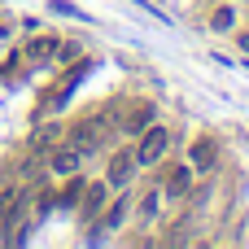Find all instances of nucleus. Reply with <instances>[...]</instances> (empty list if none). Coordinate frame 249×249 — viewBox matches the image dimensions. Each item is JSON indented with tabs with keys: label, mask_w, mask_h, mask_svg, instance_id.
<instances>
[{
	"label": "nucleus",
	"mask_w": 249,
	"mask_h": 249,
	"mask_svg": "<svg viewBox=\"0 0 249 249\" xmlns=\"http://www.w3.org/2000/svg\"><path fill=\"white\" fill-rule=\"evenodd\" d=\"M241 18H245V4H241V0H210V4L201 9L197 26L210 31V35H219V39H232V35L241 31Z\"/></svg>",
	"instance_id": "obj_4"
},
{
	"label": "nucleus",
	"mask_w": 249,
	"mask_h": 249,
	"mask_svg": "<svg viewBox=\"0 0 249 249\" xmlns=\"http://www.w3.org/2000/svg\"><path fill=\"white\" fill-rule=\"evenodd\" d=\"M48 9H53V13H61V18H88V13H83L79 4H70V0H48Z\"/></svg>",
	"instance_id": "obj_16"
},
{
	"label": "nucleus",
	"mask_w": 249,
	"mask_h": 249,
	"mask_svg": "<svg viewBox=\"0 0 249 249\" xmlns=\"http://www.w3.org/2000/svg\"><path fill=\"white\" fill-rule=\"evenodd\" d=\"M9 35H13V26H9V22H0V39H9Z\"/></svg>",
	"instance_id": "obj_18"
},
{
	"label": "nucleus",
	"mask_w": 249,
	"mask_h": 249,
	"mask_svg": "<svg viewBox=\"0 0 249 249\" xmlns=\"http://www.w3.org/2000/svg\"><path fill=\"white\" fill-rule=\"evenodd\" d=\"M57 44H61V35H35V39H26L22 44V53H26V66H39V61H53V53H57Z\"/></svg>",
	"instance_id": "obj_13"
},
{
	"label": "nucleus",
	"mask_w": 249,
	"mask_h": 249,
	"mask_svg": "<svg viewBox=\"0 0 249 249\" xmlns=\"http://www.w3.org/2000/svg\"><path fill=\"white\" fill-rule=\"evenodd\" d=\"M101 179L109 188H131L140 179V162L131 149H105V166H101Z\"/></svg>",
	"instance_id": "obj_9"
},
{
	"label": "nucleus",
	"mask_w": 249,
	"mask_h": 249,
	"mask_svg": "<svg viewBox=\"0 0 249 249\" xmlns=\"http://www.w3.org/2000/svg\"><path fill=\"white\" fill-rule=\"evenodd\" d=\"M166 210H171V201H166V193H162L158 179L144 184V188H136V206H131L136 228H162L166 223Z\"/></svg>",
	"instance_id": "obj_6"
},
{
	"label": "nucleus",
	"mask_w": 249,
	"mask_h": 249,
	"mask_svg": "<svg viewBox=\"0 0 249 249\" xmlns=\"http://www.w3.org/2000/svg\"><path fill=\"white\" fill-rule=\"evenodd\" d=\"M232 44H236V53H245V57H249V31H236Z\"/></svg>",
	"instance_id": "obj_17"
},
{
	"label": "nucleus",
	"mask_w": 249,
	"mask_h": 249,
	"mask_svg": "<svg viewBox=\"0 0 249 249\" xmlns=\"http://www.w3.org/2000/svg\"><path fill=\"white\" fill-rule=\"evenodd\" d=\"M131 206H136V184H131V188H118V193L109 197V206L88 223V241H109V236H118V232L127 228V219H131Z\"/></svg>",
	"instance_id": "obj_2"
},
{
	"label": "nucleus",
	"mask_w": 249,
	"mask_h": 249,
	"mask_svg": "<svg viewBox=\"0 0 249 249\" xmlns=\"http://www.w3.org/2000/svg\"><path fill=\"white\" fill-rule=\"evenodd\" d=\"M109 127H114V123H105V114H101V109H92V114H83V118L66 123V144H74L83 158H96V153H105V149H109Z\"/></svg>",
	"instance_id": "obj_1"
},
{
	"label": "nucleus",
	"mask_w": 249,
	"mask_h": 249,
	"mask_svg": "<svg viewBox=\"0 0 249 249\" xmlns=\"http://www.w3.org/2000/svg\"><path fill=\"white\" fill-rule=\"evenodd\" d=\"M22 70H31V66H26V53H22V48H9V57L0 61V83H4V79H18Z\"/></svg>",
	"instance_id": "obj_15"
},
{
	"label": "nucleus",
	"mask_w": 249,
	"mask_h": 249,
	"mask_svg": "<svg viewBox=\"0 0 249 249\" xmlns=\"http://www.w3.org/2000/svg\"><path fill=\"white\" fill-rule=\"evenodd\" d=\"M61 140H66V123H35V127H31V140H26V149L44 158V153H48L53 144H61Z\"/></svg>",
	"instance_id": "obj_12"
},
{
	"label": "nucleus",
	"mask_w": 249,
	"mask_h": 249,
	"mask_svg": "<svg viewBox=\"0 0 249 249\" xmlns=\"http://www.w3.org/2000/svg\"><path fill=\"white\" fill-rule=\"evenodd\" d=\"M83 166H88V158H83L74 144H66V140H61V144H53V149L44 153V175H48V179H66V175H79Z\"/></svg>",
	"instance_id": "obj_10"
},
{
	"label": "nucleus",
	"mask_w": 249,
	"mask_h": 249,
	"mask_svg": "<svg viewBox=\"0 0 249 249\" xmlns=\"http://www.w3.org/2000/svg\"><path fill=\"white\" fill-rule=\"evenodd\" d=\"M171 149H175V136H171V127H162V123L144 127V131L136 136V144H131V153H136L140 171H153V166H162V162L171 158Z\"/></svg>",
	"instance_id": "obj_3"
},
{
	"label": "nucleus",
	"mask_w": 249,
	"mask_h": 249,
	"mask_svg": "<svg viewBox=\"0 0 249 249\" xmlns=\"http://www.w3.org/2000/svg\"><path fill=\"white\" fill-rule=\"evenodd\" d=\"M83 53H88V48H83L79 39H61V44H57V53H53V66H61V70H66V66H79V61H83Z\"/></svg>",
	"instance_id": "obj_14"
},
{
	"label": "nucleus",
	"mask_w": 249,
	"mask_h": 249,
	"mask_svg": "<svg viewBox=\"0 0 249 249\" xmlns=\"http://www.w3.org/2000/svg\"><path fill=\"white\" fill-rule=\"evenodd\" d=\"M153 171H158L153 179L162 184V193H166V201H171V206H179V201H184V197L197 188V179H201V175H197V171H193L184 158H175V162L166 158V162H162V166H153Z\"/></svg>",
	"instance_id": "obj_5"
},
{
	"label": "nucleus",
	"mask_w": 249,
	"mask_h": 249,
	"mask_svg": "<svg viewBox=\"0 0 249 249\" xmlns=\"http://www.w3.org/2000/svg\"><path fill=\"white\" fill-rule=\"evenodd\" d=\"M184 162H188L197 175H214L219 162H223V144H219V136H210V131L193 136V140L184 144Z\"/></svg>",
	"instance_id": "obj_7"
},
{
	"label": "nucleus",
	"mask_w": 249,
	"mask_h": 249,
	"mask_svg": "<svg viewBox=\"0 0 249 249\" xmlns=\"http://www.w3.org/2000/svg\"><path fill=\"white\" fill-rule=\"evenodd\" d=\"M114 193H118V188H109L101 175H96V179L88 175V188H83V197H79V206H74V219L88 228V223H92V219H96V214L109 206V197H114Z\"/></svg>",
	"instance_id": "obj_11"
},
{
	"label": "nucleus",
	"mask_w": 249,
	"mask_h": 249,
	"mask_svg": "<svg viewBox=\"0 0 249 249\" xmlns=\"http://www.w3.org/2000/svg\"><path fill=\"white\" fill-rule=\"evenodd\" d=\"M114 123H118V131H123V136H131V140H136L144 127H153V123H158V105H153L149 96H136V101H127V105H118V109H114Z\"/></svg>",
	"instance_id": "obj_8"
}]
</instances>
